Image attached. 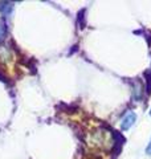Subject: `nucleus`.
Returning <instances> with one entry per match:
<instances>
[{
    "label": "nucleus",
    "mask_w": 151,
    "mask_h": 159,
    "mask_svg": "<svg viewBox=\"0 0 151 159\" xmlns=\"http://www.w3.org/2000/svg\"><path fill=\"white\" fill-rule=\"evenodd\" d=\"M150 114H151V111H150Z\"/></svg>",
    "instance_id": "obj_3"
},
{
    "label": "nucleus",
    "mask_w": 151,
    "mask_h": 159,
    "mask_svg": "<svg viewBox=\"0 0 151 159\" xmlns=\"http://www.w3.org/2000/svg\"><path fill=\"white\" fill-rule=\"evenodd\" d=\"M146 152H147L149 155H151V139H150V142H149V145H147V148H146Z\"/></svg>",
    "instance_id": "obj_2"
},
{
    "label": "nucleus",
    "mask_w": 151,
    "mask_h": 159,
    "mask_svg": "<svg viewBox=\"0 0 151 159\" xmlns=\"http://www.w3.org/2000/svg\"><path fill=\"white\" fill-rule=\"evenodd\" d=\"M135 119H137V114L133 113V111L127 113V114H126V116L123 117V119H122V123H121V130H123V131L129 130V129L134 125Z\"/></svg>",
    "instance_id": "obj_1"
}]
</instances>
